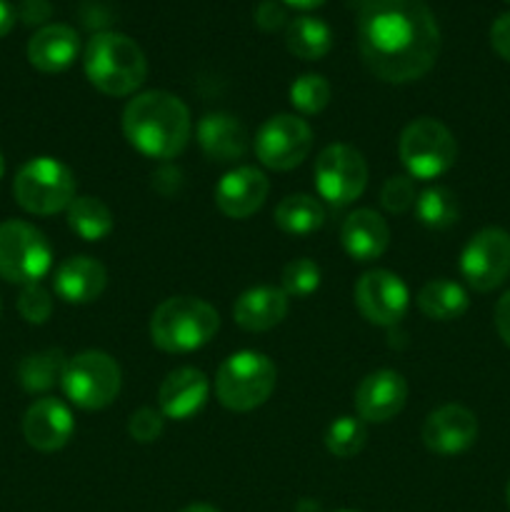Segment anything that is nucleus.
Listing matches in <instances>:
<instances>
[{
    "label": "nucleus",
    "mask_w": 510,
    "mask_h": 512,
    "mask_svg": "<svg viewBox=\"0 0 510 512\" xmlns=\"http://www.w3.org/2000/svg\"><path fill=\"white\" fill-rule=\"evenodd\" d=\"M80 53V35L65 23H50L28 40V60L40 73H63Z\"/></svg>",
    "instance_id": "obj_21"
},
{
    "label": "nucleus",
    "mask_w": 510,
    "mask_h": 512,
    "mask_svg": "<svg viewBox=\"0 0 510 512\" xmlns=\"http://www.w3.org/2000/svg\"><path fill=\"white\" fill-rule=\"evenodd\" d=\"M355 308L368 323L390 328L408 313L410 295L403 280L390 270H368L355 283Z\"/></svg>",
    "instance_id": "obj_13"
},
{
    "label": "nucleus",
    "mask_w": 510,
    "mask_h": 512,
    "mask_svg": "<svg viewBox=\"0 0 510 512\" xmlns=\"http://www.w3.org/2000/svg\"><path fill=\"white\" fill-rule=\"evenodd\" d=\"M13 195L33 215H55L68 210L75 198V175L60 160L40 155L28 160L13 180Z\"/></svg>",
    "instance_id": "obj_6"
},
{
    "label": "nucleus",
    "mask_w": 510,
    "mask_h": 512,
    "mask_svg": "<svg viewBox=\"0 0 510 512\" xmlns=\"http://www.w3.org/2000/svg\"><path fill=\"white\" fill-rule=\"evenodd\" d=\"M280 3L288 5V8H295V10H315V8H320L325 0H280Z\"/></svg>",
    "instance_id": "obj_41"
},
{
    "label": "nucleus",
    "mask_w": 510,
    "mask_h": 512,
    "mask_svg": "<svg viewBox=\"0 0 510 512\" xmlns=\"http://www.w3.org/2000/svg\"><path fill=\"white\" fill-rule=\"evenodd\" d=\"M415 200H418V193H415V183L410 175H393V178L385 180L383 190H380V203L393 215L413 208Z\"/></svg>",
    "instance_id": "obj_34"
},
{
    "label": "nucleus",
    "mask_w": 510,
    "mask_h": 512,
    "mask_svg": "<svg viewBox=\"0 0 510 512\" xmlns=\"http://www.w3.org/2000/svg\"><path fill=\"white\" fill-rule=\"evenodd\" d=\"M220 328L218 310L200 298L175 295L163 300L150 318V340L165 353L183 355L200 350Z\"/></svg>",
    "instance_id": "obj_4"
},
{
    "label": "nucleus",
    "mask_w": 510,
    "mask_h": 512,
    "mask_svg": "<svg viewBox=\"0 0 510 512\" xmlns=\"http://www.w3.org/2000/svg\"><path fill=\"white\" fill-rule=\"evenodd\" d=\"M278 370L268 355L258 350L233 353L215 375V395L223 408L233 413H250L273 395Z\"/></svg>",
    "instance_id": "obj_5"
},
{
    "label": "nucleus",
    "mask_w": 510,
    "mask_h": 512,
    "mask_svg": "<svg viewBox=\"0 0 510 512\" xmlns=\"http://www.w3.org/2000/svg\"><path fill=\"white\" fill-rule=\"evenodd\" d=\"M478 440V418L465 405H443L423 423V443L430 453L453 458L473 448Z\"/></svg>",
    "instance_id": "obj_14"
},
{
    "label": "nucleus",
    "mask_w": 510,
    "mask_h": 512,
    "mask_svg": "<svg viewBox=\"0 0 510 512\" xmlns=\"http://www.w3.org/2000/svg\"><path fill=\"white\" fill-rule=\"evenodd\" d=\"M120 383V365L103 350H85L65 363L63 393L68 395L70 403L83 410H103L118 398Z\"/></svg>",
    "instance_id": "obj_8"
},
{
    "label": "nucleus",
    "mask_w": 510,
    "mask_h": 512,
    "mask_svg": "<svg viewBox=\"0 0 510 512\" xmlns=\"http://www.w3.org/2000/svg\"><path fill=\"white\" fill-rule=\"evenodd\" d=\"M313 148V130L303 118L295 115H275L255 138V155L270 170H293L308 158Z\"/></svg>",
    "instance_id": "obj_12"
},
{
    "label": "nucleus",
    "mask_w": 510,
    "mask_h": 512,
    "mask_svg": "<svg viewBox=\"0 0 510 512\" xmlns=\"http://www.w3.org/2000/svg\"><path fill=\"white\" fill-rule=\"evenodd\" d=\"M195 133L200 150L213 163H235L248 153V130L230 113L203 115Z\"/></svg>",
    "instance_id": "obj_19"
},
{
    "label": "nucleus",
    "mask_w": 510,
    "mask_h": 512,
    "mask_svg": "<svg viewBox=\"0 0 510 512\" xmlns=\"http://www.w3.org/2000/svg\"><path fill=\"white\" fill-rule=\"evenodd\" d=\"M415 215H418V220L425 228L445 230L450 228V225L458 223V198H455L448 188H443V185L425 188L423 193L418 195V200H415Z\"/></svg>",
    "instance_id": "obj_29"
},
{
    "label": "nucleus",
    "mask_w": 510,
    "mask_h": 512,
    "mask_svg": "<svg viewBox=\"0 0 510 512\" xmlns=\"http://www.w3.org/2000/svg\"><path fill=\"white\" fill-rule=\"evenodd\" d=\"M358 50L365 68L385 83H413L435 65L440 28L425 0H360Z\"/></svg>",
    "instance_id": "obj_1"
},
{
    "label": "nucleus",
    "mask_w": 510,
    "mask_h": 512,
    "mask_svg": "<svg viewBox=\"0 0 510 512\" xmlns=\"http://www.w3.org/2000/svg\"><path fill=\"white\" fill-rule=\"evenodd\" d=\"M340 243L350 258L358 263H370L388 250L390 228L375 210H353L340 228Z\"/></svg>",
    "instance_id": "obj_22"
},
{
    "label": "nucleus",
    "mask_w": 510,
    "mask_h": 512,
    "mask_svg": "<svg viewBox=\"0 0 510 512\" xmlns=\"http://www.w3.org/2000/svg\"><path fill=\"white\" fill-rule=\"evenodd\" d=\"M495 328H498L503 343L510 348V290L495 305Z\"/></svg>",
    "instance_id": "obj_39"
},
{
    "label": "nucleus",
    "mask_w": 510,
    "mask_h": 512,
    "mask_svg": "<svg viewBox=\"0 0 510 512\" xmlns=\"http://www.w3.org/2000/svg\"><path fill=\"white\" fill-rule=\"evenodd\" d=\"M210 383L203 370L175 368L158 390V410L170 420H190L208 403Z\"/></svg>",
    "instance_id": "obj_18"
},
{
    "label": "nucleus",
    "mask_w": 510,
    "mask_h": 512,
    "mask_svg": "<svg viewBox=\"0 0 510 512\" xmlns=\"http://www.w3.org/2000/svg\"><path fill=\"white\" fill-rule=\"evenodd\" d=\"M505 498H508V505H510V480H508V488H505Z\"/></svg>",
    "instance_id": "obj_44"
},
{
    "label": "nucleus",
    "mask_w": 510,
    "mask_h": 512,
    "mask_svg": "<svg viewBox=\"0 0 510 512\" xmlns=\"http://www.w3.org/2000/svg\"><path fill=\"white\" fill-rule=\"evenodd\" d=\"M53 268V248L35 225L23 220L0 223V278L8 283H40Z\"/></svg>",
    "instance_id": "obj_9"
},
{
    "label": "nucleus",
    "mask_w": 510,
    "mask_h": 512,
    "mask_svg": "<svg viewBox=\"0 0 510 512\" xmlns=\"http://www.w3.org/2000/svg\"><path fill=\"white\" fill-rule=\"evenodd\" d=\"M165 415L155 408H140L130 415L128 433L135 443H155L163 435Z\"/></svg>",
    "instance_id": "obj_35"
},
{
    "label": "nucleus",
    "mask_w": 510,
    "mask_h": 512,
    "mask_svg": "<svg viewBox=\"0 0 510 512\" xmlns=\"http://www.w3.org/2000/svg\"><path fill=\"white\" fill-rule=\"evenodd\" d=\"M325 210L313 195H288L275 208V225L288 235H310L323 228Z\"/></svg>",
    "instance_id": "obj_27"
},
{
    "label": "nucleus",
    "mask_w": 510,
    "mask_h": 512,
    "mask_svg": "<svg viewBox=\"0 0 510 512\" xmlns=\"http://www.w3.org/2000/svg\"><path fill=\"white\" fill-rule=\"evenodd\" d=\"M505 3H510V0H505Z\"/></svg>",
    "instance_id": "obj_46"
},
{
    "label": "nucleus",
    "mask_w": 510,
    "mask_h": 512,
    "mask_svg": "<svg viewBox=\"0 0 510 512\" xmlns=\"http://www.w3.org/2000/svg\"><path fill=\"white\" fill-rule=\"evenodd\" d=\"M490 43H493V50L510 63V13L500 15L498 20L490 28Z\"/></svg>",
    "instance_id": "obj_37"
},
{
    "label": "nucleus",
    "mask_w": 510,
    "mask_h": 512,
    "mask_svg": "<svg viewBox=\"0 0 510 512\" xmlns=\"http://www.w3.org/2000/svg\"><path fill=\"white\" fill-rule=\"evenodd\" d=\"M280 280L288 298H308L320 288V265L310 258L290 260Z\"/></svg>",
    "instance_id": "obj_32"
},
{
    "label": "nucleus",
    "mask_w": 510,
    "mask_h": 512,
    "mask_svg": "<svg viewBox=\"0 0 510 512\" xmlns=\"http://www.w3.org/2000/svg\"><path fill=\"white\" fill-rule=\"evenodd\" d=\"M270 193V180L263 170L240 165L228 170L215 185V205L233 220H245L263 208Z\"/></svg>",
    "instance_id": "obj_16"
},
{
    "label": "nucleus",
    "mask_w": 510,
    "mask_h": 512,
    "mask_svg": "<svg viewBox=\"0 0 510 512\" xmlns=\"http://www.w3.org/2000/svg\"><path fill=\"white\" fill-rule=\"evenodd\" d=\"M75 420L68 405L58 398H40L23 418V435L30 448L40 453H55L73 438Z\"/></svg>",
    "instance_id": "obj_17"
},
{
    "label": "nucleus",
    "mask_w": 510,
    "mask_h": 512,
    "mask_svg": "<svg viewBox=\"0 0 510 512\" xmlns=\"http://www.w3.org/2000/svg\"><path fill=\"white\" fill-rule=\"evenodd\" d=\"M3 173H5V158L0 155V178H3Z\"/></svg>",
    "instance_id": "obj_43"
},
{
    "label": "nucleus",
    "mask_w": 510,
    "mask_h": 512,
    "mask_svg": "<svg viewBox=\"0 0 510 512\" xmlns=\"http://www.w3.org/2000/svg\"><path fill=\"white\" fill-rule=\"evenodd\" d=\"M105 285H108V273H105L103 263H98L90 255L68 258L65 263L58 265L53 278V288L58 298L70 305L93 303L103 295Z\"/></svg>",
    "instance_id": "obj_20"
},
{
    "label": "nucleus",
    "mask_w": 510,
    "mask_h": 512,
    "mask_svg": "<svg viewBox=\"0 0 510 512\" xmlns=\"http://www.w3.org/2000/svg\"><path fill=\"white\" fill-rule=\"evenodd\" d=\"M65 355L63 350H43V353H33L28 358L20 360L18 365V380L28 393H45L60 383L65 370Z\"/></svg>",
    "instance_id": "obj_28"
},
{
    "label": "nucleus",
    "mask_w": 510,
    "mask_h": 512,
    "mask_svg": "<svg viewBox=\"0 0 510 512\" xmlns=\"http://www.w3.org/2000/svg\"><path fill=\"white\" fill-rule=\"evenodd\" d=\"M255 25H258L263 33H275L280 28H288V10L278 0H260L258 8L253 13Z\"/></svg>",
    "instance_id": "obj_36"
},
{
    "label": "nucleus",
    "mask_w": 510,
    "mask_h": 512,
    "mask_svg": "<svg viewBox=\"0 0 510 512\" xmlns=\"http://www.w3.org/2000/svg\"><path fill=\"white\" fill-rule=\"evenodd\" d=\"M330 83L318 73H305L293 80L290 85V103L298 113L303 115H318L328 108L330 103Z\"/></svg>",
    "instance_id": "obj_31"
},
{
    "label": "nucleus",
    "mask_w": 510,
    "mask_h": 512,
    "mask_svg": "<svg viewBox=\"0 0 510 512\" xmlns=\"http://www.w3.org/2000/svg\"><path fill=\"white\" fill-rule=\"evenodd\" d=\"M398 153L410 178L433 180L453 168L458 158V143L440 120L418 118L405 125Z\"/></svg>",
    "instance_id": "obj_7"
},
{
    "label": "nucleus",
    "mask_w": 510,
    "mask_h": 512,
    "mask_svg": "<svg viewBox=\"0 0 510 512\" xmlns=\"http://www.w3.org/2000/svg\"><path fill=\"white\" fill-rule=\"evenodd\" d=\"M15 20H18V13H15L13 5L8 0H0V38H5L13 30Z\"/></svg>",
    "instance_id": "obj_40"
},
{
    "label": "nucleus",
    "mask_w": 510,
    "mask_h": 512,
    "mask_svg": "<svg viewBox=\"0 0 510 512\" xmlns=\"http://www.w3.org/2000/svg\"><path fill=\"white\" fill-rule=\"evenodd\" d=\"M83 68L90 85L110 98L133 95L148 78V60L140 45L115 30H103L88 40Z\"/></svg>",
    "instance_id": "obj_3"
},
{
    "label": "nucleus",
    "mask_w": 510,
    "mask_h": 512,
    "mask_svg": "<svg viewBox=\"0 0 510 512\" xmlns=\"http://www.w3.org/2000/svg\"><path fill=\"white\" fill-rule=\"evenodd\" d=\"M460 273L478 293H490L510 278V233L503 228H483L460 253Z\"/></svg>",
    "instance_id": "obj_11"
},
{
    "label": "nucleus",
    "mask_w": 510,
    "mask_h": 512,
    "mask_svg": "<svg viewBox=\"0 0 510 512\" xmlns=\"http://www.w3.org/2000/svg\"><path fill=\"white\" fill-rule=\"evenodd\" d=\"M368 430L365 423L355 415H340L325 430V448L335 458H355L365 448Z\"/></svg>",
    "instance_id": "obj_30"
},
{
    "label": "nucleus",
    "mask_w": 510,
    "mask_h": 512,
    "mask_svg": "<svg viewBox=\"0 0 510 512\" xmlns=\"http://www.w3.org/2000/svg\"><path fill=\"white\" fill-rule=\"evenodd\" d=\"M285 45L300 60H320L333 48V30L313 15H300L285 28Z\"/></svg>",
    "instance_id": "obj_25"
},
{
    "label": "nucleus",
    "mask_w": 510,
    "mask_h": 512,
    "mask_svg": "<svg viewBox=\"0 0 510 512\" xmlns=\"http://www.w3.org/2000/svg\"><path fill=\"white\" fill-rule=\"evenodd\" d=\"M180 512H218L213 508V505H205V503H195V505H188V508H183Z\"/></svg>",
    "instance_id": "obj_42"
},
{
    "label": "nucleus",
    "mask_w": 510,
    "mask_h": 512,
    "mask_svg": "<svg viewBox=\"0 0 510 512\" xmlns=\"http://www.w3.org/2000/svg\"><path fill=\"white\" fill-rule=\"evenodd\" d=\"M468 305V293H465L463 285L455 283V280H430V283H425L418 293L420 313L430 320H440V323L463 318Z\"/></svg>",
    "instance_id": "obj_24"
},
{
    "label": "nucleus",
    "mask_w": 510,
    "mask_h": 512,
    "mask_svg": "<svg viewBox=\"0 0 510 512\" xmlns=\"http://www.w3.org/2000/svg\"><path fill=\"white\" fill-rule=\"evenodd\" d=\"M18 313L25 323H48V318L53 315V298H50V293L40 283L23 285L18 298Z\"/></svg>",
    "instance_id": "obj_33"
},
{
    "label": "nucleus",
    "mask_w": 510,
    "mask_h": 512,
    "mask_svg": "<svg viewBox=\"0 0 510 512\" xmlns=\"http://www.w3.org/2000/svg\"><path fill=\"white\" fill-rule=\"evenodd\" d=\"M315 190L333 208H345L365 193L368 163L363 153L345 143L328 145L315 160Z\"/></svg>",
    "instance_id": "obj_10"
},
{
    "label": "nucleus",
    "mask_w": 510,
    "mask_h": 512,
    "mask_svg": "<svg viewBox=\"0 0 510 512\" xmlns=\"http://www.w3.org/2000/svg\"><path fill=\"white\" fill-rule=\"evenodd\" d=\"M288 295L275 285H258L250 288L235 300L233 318L248 333H265L280 325L288 315Z\"/></svg>",
    "instance_id": "obj_23"
},
{
    "label": "nucleus",
    "mask_w": 510,
    "mask_h": 512,
    "mask_svg": "<svg viewBox=\"0 0 510 512\" xmlns=\"http://www.w3.org/2000/svg\"><path fill=\"white\" fill-rule=\"evenodd\" d=\"M123 133L145 158L170 160L188 145L193 120L188 105L178 95L168 90H145L125 105Z\"/></svg>",
    "instance_id": "obj_2"
},
{
    "label": "nucleus",
    "mask_w": 510,
    "mask_h": 512,
    "mask_svg": "<svg viewBox=\"0 0 510 512\" xmlns=\"http://www.w3.org/2000/svg\"><path fill=\"white\" fill-rule=\"evenodd\" d=\"M338 512H358V510H338Z\"/></svg>",
    "instance_id": "obj_45"
},
{
    "label": "nucleus",
    "mask_w": 510,
    "mask_h": 512,
    "mask_svg": "<svg viewBox=\"0 0 510 512\" xmlns=\"http://www.w3.org/2000/svg\"><path fill=\"white\" fill-rule=\"evenodd\" d=\"M65 215H68L70 230L88 243H98L113 233V213L103 200L93 195H75Z\"/></svg>",
    "instance_id": "obj_26"
},
{
    "label": "nucleus",
    "mask_w": 510,
    "mask_h": 512,
    "mask_svg": "<svg viewBox=\"0 0 510 512\" xmlns=\"http://www.w3.org/2000/svg\"><path fill=\"white\" fill-rule=\"evenodd\" d=\"M408 400V383L395 370H375L355 388V413L363 423H388Z\"/></svg>",
    "instance_id": "obj_15"
},
{
    "label": "nucleus",
    "mask_w": 510,
    "mask_h": 512,
    "mask_svg": "<svg viewBox=\"0 0 510 512\" xmlns=\"http://www.w3.org/2000/svg\"><path fill=\"white\" fill-rule=\"evenodd\" d=\"M15 13L25 25H43L53 13V8H50L48 0H23Z\"/></svg>",
    "instance_id": "obj_38"
}]
</instances>
